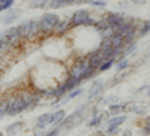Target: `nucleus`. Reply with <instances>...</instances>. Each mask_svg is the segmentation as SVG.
Here are the masks:
<instances>
[{
	"mask_svg": "<svg viewBox=\"0 0 150 136\" xmlns=\"http://www.w3.org/2000/svg\"><path fill=\"white\" fill-rule=\"evenodd\" d=\"M87 60H89L90 66L92 67H96V69H99V66H101L104 61H107L105 54H104V51H102L101 48H98V49H95V51H92L90 55L87 57Z\"/></svg>",
	"mask_w": 150,
	"mask_h": 136,
	"instance_id": "nucleus-4",
	"label": "nucleus"
},
{
	"mask_svg": "<svg viewBox=\"0 0 150 136\" xmlns=\"http://www.w3.org/2000/svg\"><path fill=\"white\" fill-rule=\"evenodd\" d=\"M99 70L96 69V67H92V66H89V67H87L86 70H84V73H83V81L84 79H90V78H93L95 75H96V73H98Z\"/></svg>",
	"mask_w": 150,
	"mask_h": 136,
	"instance_id": "nucleus-14",
	"label": "nucleus"
},
{
	"mask_svg": "<svg viewBox=\"0 0 150 136\" xmlns=\"http://www.w3.org/2000/svg\"><path fill=\"white\" fill-rule=\"evenodd\" d=\"M102 88H104V82H101V81H95L93 85H92V88H90V91H89V99H95L99 93L102 91Z\"/></svg>",
	"mask_w": 150,
	"mask_h": 136,
	"instance_id": "nucleus-9",
	"label": "nucleus"
},
{
	"mask_svg": "<svg viewBox=\"0 0 150 136\" xmlns=\"http://www.w3.org/2000/svg\"><path fill=\"white\" fill-rule=\"evenodd\" d=\"M143 132H144V135L150 136V118L147 120V123L144 124V127H143Z\"/></svg>",
	"mask_w": 150,
	"mask_h": 136,
	"instance_id": "nucleus-28",
	"label": "nucleus"
},
{
	"mask_svg": "<svg viewBox=\"0 0 150 136\" xmlns=\"http://www.w3.org/2000/svg\"><path fill=\"white\" fill-rule=\"evenodd\" d=\"M69 29H71L69 21H60L57 26H56V29H54V33H57V34H65Z\"/></svg>",
	"mask_w": 150,
	"mask_h": 136,
	"instance_id": "nucleus-11",
	"label": "nucleus"
},
{
	"mask_svg": "<svg viewBox=\"0 0 150 136\" xmlns=\"http://www.w3.org/2000/svg\"><path fill=\"white\" fill-rule=\"evenodd\" d=\"M81 81H83V79H81V78H78V76H71V75H69V76L66 78V81H65L63 84H62V85H63L65 90L69 93V91H72L74 88H77L78 85L81 84Z\"/></svg>",
	"mask_w": 150,
	"mask_h": 136,
	"instance_id": "nucleus-8",
	"label": "nucleus"
},
{
	"mask_svg": "<svg viewBox=\"0 0 150 136\" xmlns=\"http://www.w3.org/2000/svg\"><path fill=\"white\" fill-rule=\"evenodd\" d=\"M39 2H41V3H42V5H44V3H45V2H48V0H39Z\"/></svg>",
	"mask_w": 150,
	"mask_h": 136,
	"instance_id": "nucleus-33",
	"label": "nucleus"
},
{
	"mask_svg": "<svg viewBox=\"0 0 150 136\" xmlns=\"http://www.w3.org/2000/svg\"><path fill=\"white\" fill-rule=\"evenodd\" d=\"M107 132H108L110 135H116V133L119 132V127H114V126H108Z\"/></svg>",
	"mask_w": 150,
	"mask_h": 136,
	"instance_id": "nucleus-29",
	"label": "nucleus"
},
{
	"mask_svg": "<svg viewBox=\"0 0 150 136\" xmlns=\"http://www.w3.org/2000/svg\"><path fill=\"white\" fill-rule=\"evenodd\" d=\"M95 20L90 17L89 11L87 9H78L75 11L71 20H69V24H71V29L72 27H89V26H95Z\"/></svg>",
	"mask_w": 150,
	"mask_h": 136,
	"instance_id": "nucleus-1",
	"label": "nucleus"
},
{
	"mask_svg": "<svg viewBox=\"0 0 150 136\" xmlns=\"http://www.w3.org/2000/svg\"><path fill=\"white\" fill-rule=\"evenodd\" d=\"M90 66V63H89V60H83V61H80V63H77V64H74V67L71 69V73L69 75L71 76H78V78H81L83 76V73H84V70ZM83 79V78H81Z\"/></svg>",
	"mask_w": 150,
	"mask_h": 136,
	"instance_id": "nucleus-7",
	"label": "nucleus"
},
{
	"mask_svg": "<svg viewBox=\"0 0 150 136\" xmlns=\"http://www.w3.org/2000/svg\"><path fill=\"white\" fill-rule=\"evenodd\" d=\"M90 5H93V6H96V8H104V6L107 5V2H105V0H92Z\"/></svg>",
	"mask_w": 150,
	"mask_h": 136,
	"instance_id": "nucleus-27",
	"label": "nucleus"
},
{
	"mask_svg": "<svg viewBox=\"0 0 150 136\" xmlns=\"http://www.w3.org/2000/svg\"><path fill=\"white\" fill-rule=\"evenodd\" d=\"M112 64H114V60H107V61H104V63L101 64V66H99V72H105V70H108Z\"/></svg>",
	"mask_w": 150,
	"mask_h": 136,
	"instance_id": "nucleus-21",
	"label": "nucleus"
},
{
	"mask_svg": "<svg viewBox=\"0 0 150 136\" xmlns=\"http://www.w3.org/2000/svg\"><path fill=\"white\" fill-rule=\"evenodd\" d=\"M147 33H150V21H143V26L138 27V36L140 38H143V36H146Z\"/></svg>",
	"mask_w": 150,
	"mask_h": 136,
	"instance_id": "nucleus-17",
	"label": "nucleus"
},
{
	"mask_svg": "<svg viewBox=\"0 0 150 136\" xmlns=\"http://www.w3.org/2000/svg\"><path fill=\"white\" fill-rule=\"evenodd\" d=\"M14 2H15V0H0V12L11 9V6H12Z\"/></svg>",
	"mask_w": 150,
	"mask_h": 136,
	"instance_id": "nucleus-20",
	"label": "nucleus"
},
{
	"mask_svg": "<svg viewBox=\"0 0 150 136\" xmlns=\"http://www.w3.org/2000/svg\"><path fill=\"white\" fill-rule=\"evenodd\" d=\"M125 108H126V105H125V103H114V105H111V106H110V112L116 115V114L122 112Z\"/></svg>",
	"mask_w": 150,
	"mask_h": 136,
	"instance_id": "nucleus-19",
	"label": "nucleus"
},
{
	"mask_svg": "<svg viewBox=\"0 0 150 136\" xmlns=\"http://www.w3.org/2000/svg\"><path fill=\"white\" fill-rule=\"evenodd\" d=\"M135 112H137V114H144V109H143V108H140V109L137 108V109H135Z\"/></svg>",
	"mask_w": 150,
	"mask_h": 136,
	"instance_id": "nucleus-31",
	"label": "nucleus"
},
{
	"mask_svg": "<svg viewBox=\"0 0 150 136\" xmlns=\"http://www.w3.org/2000/svg\"><path fill=\"white\" fill-rule=\"evenodd\" d=\"M74 3V0H50V8H62V6H65V5H71Z\"/></svg>",
	"mask_w": 150,
	"mask_h": 136,
	"instance_id": "nucleus-13",
	"label": "nucleus"
},
{
	"mask_svg": "<svg viewBox=\"0 0 150 136\" xmlns=\"http://www.w3.org/2000/svg\"><path fill=\"white\" fill-rule=\"evenodd\" d=\"M59 135V129H56V130H51L50 133H47L45 136H57Z\"/></svg>",
	"mask_w": 150,
	"mask_h": 136,
	"instance_id": "nucleus-30",
	"label": "nucleus"
},
{
	"mask_svg": "<svg viewBox=\"0 0 150 136\" xmlns=\"http://www.w3.org/2000/svg\"><path fill=\"white\" fill-rule=\"evenodd\" d=\"M132 2H134V3H137V5H138V3H144L146 0H132Z\"/></svg>",
	"mask_w": 150,
	"mask_h": 136,
	"instance_id": "nucleus-32",
	"label": "nucleus"
},
{
	"mask_svg": "<svg viewBox=\"0 0 150 136\" xmlns=\"http://www.w3.org/2000/svg\"><path fill=\"white\" fill-rule=\"evenodd\" d=\"M60 22V18L59 15L56 14H51V12H48V14H44L42 18L39 20V24H41V33H51L54 32L56 26Z\"/></svg>",
	"mask_w": 150,
	"mask_h": 136,
	"instance_id": "nucleus-2",
	"label": "nucleus"
},
{
	"mask_svg": "<svg viewBox=\"0 0 150 136\" xmlns=\"http://www.w3.org/2000/svg\"><path fill=\"white\" fill-rule=\"evenodd\" d=\"M3 38H6V39L9 41V43H11V45L17 43L18 41H21V39H23V32H21V27L18 26V27H12V29H9L8 32H5V33H3Z\"/></svg>",
	"mask_w": 150,
	"mask_h": 136,
	"instance_id": "nucleus-5",
	"label": "nucleus"
},
{
	"mask_svg": "<svg viewBox=\"0 0 150 136\" xmlns=\"http://www.w3.org/2000/svg\"><path fill=\"white\" fill-rule=\"evenodd\" d=\"M21 127V123H14L12 126H9L8 129H6V133H9V135H14V132L17 130V129H20Z\"/></svg>",
	"mask_w": 150,
	"mask_h": 136,
	"instance_id": "nucleus-25",
	"label": "nucleus"
},
{
	"mask_svg": "<svg viewBox=\"0 0 150 136\" xmlns=\"http://www.w3.org/2000/svg\"><path fill=\"white\" fill-rule=\"evenodd\" d=\"M105 18H107V21L110 22V27H111L112 30H116L120 24L126 20V17H125L123 14H120V12H111V14H108Z\"/></svg>",
	"mask_w": 150,
	"mask_h": 136,
	"instance_id": "nucleus-6",
	"label": "nucleus"
},
{
	"mask_svg": "<svg viewBox=\"0 0 150 136\" xmlns=\"http://www.w3.org/2000/svg\"><path fill=\"white\" fill-rule=\"evenodd\" d=\"M21 32H23V38H33V36L41 33V24L39 21H26L21 24Z\"/></svg>",
	"mask_w": 150,
	"mask_h": 136,
	"instance_id": "nucleus-3",
	"label": "nucleus"
},
{
	"mask_svg": "<svg viewBox=\"0 0 150 136\" xmlns=\"http://www.w3.org/2000/svg\"><path fill=\"white\" fill-rule=\"evenodd\" d=\"M9 45H11V43H9V41H8L6 38H3V36H2V38H0V53L5 51V49H6Z\"/></svg>",
	"mask_w": 150,
	"mask_h": 136,
	"instance_id": "nucleus-24",
	"label": "nucleus"
},
{
	"mask_svg": "<svg viewBox=\"0 0 150 136\" xmlns=\"http://www.w3.org/2000/svg\"><path fill=\"white\" fill-rule=\"evenodd\" d=\"M65 120V111H56L51 114V124H60L62 121Z\"/></svg>",
	"mask_w": 150,
	"mask_h": 136,
	"instance_id": "nucleus-12",
	"label": "nucleus"
},
{
	"mask_svg": "<svg viewBox=\"0 0 150 136\" xmlns=\"http://www.w3.org/2000/svg\"><path fill=\"white\" fill-rule=\"evenodd\" d=\"M47 124H51V114H42L36 120V127L38 129H44Z\"/></svg>",
	"mask_w": 150,
	"mask_h": 136,
	"instance_id": "nucleus-10",
	"label": "nucleus"
},
{
	"mask_svg": "<svg viewBox=\"0 0 150 136\" xmlns=\"http://www.w3.org/2000/svg\"><path fill=\"white\" fill-rule=\"evenodd\" d=\"M125 120H126V117H125V115H117V117H114V118H110V120H108V126L119 127L122 123H125Z\"/></svg>",
	"mask_w": 150,
	"mask_h": 136,
	"instance_id": "nucleus-15",
	"label": "nucleus"
},
{
	"mask_svg": "<svg viewBox=\"0 0 150 136\" xmlns=\"http://www.w3.org/2000/svg\"><path fill=\"white\" fill-rule=\"evenodd\" d=\"M9 12L6 14V17L2 20L5 24H9V22H12V21H15V18H17V15H20V12L18 11H11V9H8Z\"/></svg>",
	"mask_w": 150,
	"mask_h": 136,
	"instance_id": "nucleus-16",
	"label": "nucleus"
},
{
	"mask_svg": "<svg viewBox=\"0 0 150 136\" xmlns=\"http://www.w3.org/2000/svg\"><path fill=\"white\" fill-rule=\"evenodd\" d=\"M116 67H117L119 72H120V70H125V69H128V67H129V60H120Z\"/></svg>",
	"mask_w": 150,
	"mask_h": 136,
	"instance_id": "nucleus-23",
	"label": "nucleus"
},
{
	"mask_svg": "<svg viewBox=\"0 0 150 136\" xmlns=\"http://www.w3.org/2000/svg\"><path fill=\"white\" fill-rule=\"evenodd\" d=\"M102 123V115H95L90 121H89V126L90 127H96V126H99Z\"/></svg>",
	"mask_w": 150,
	"mask_h": 136,
	"instance_id": "nucleus-22",
	"label": "nucleus"
},
{
	"mask_svg": "<svg viewBox=\"0 0 150 136\" xmlns=\"http://www.w3.org/2000/svg\"><path fill=\"white\" fill-rule=\"evenodd\" d=\"M81 93H83V90H81V88H74V90L69 93V96H68V100H71V99H74V97L80 96Z\"/></svg>",
	"mask_w": 150,
	"mask_h": 136,
	"instance_id": "nucleus-26",
	"label": "nucleus"
},
{
	"mask_svg": "<svg viewBox=\"0 0 150 136\" xmlns=\"http://www.w3.org/2000/svg\"><path fill=\"white\" fill-rule=\"evenodd\" d=\"M9 109H11V99L9 100H3L0 103V117L5 114H9Z\"/></svg>",
	"mask_w": 150,
	"mask_h": 136,
	"instance_id": "nucleus-18",
	"label": "nucleus"
}]
</instances>
